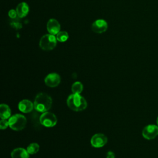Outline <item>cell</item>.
Masks as SVG:
<instances>
[{"label": "cell", "instance_id": "cell-1", "mask_svg": "<svg viewBox=\"0 0 158 158\" xmlns=\"http://www.w3.org/2000/svg\"><path fill=\"white\" fill-rule=\"evenodd\" d=\"M52 101L48 94L44 93H38L34 101V108L39 112H47L52 106Z\"/></svg>", "mask_w": 158, "mask_h": 158}, {"label": "cell", "instance_id": "cell-2", "mask_svg": "<svg viewBox=\"0 0 158 158\" xmlns=\"http://www.w3.org/2000/svg\"><path fill=\"white\" fill-rule=\"evenodd\" d=\"M67 104L71 110L75 112L82 111L87 107L86 99L80 94L75 93L69 96L67 99Z\"/></svg>", "mask_w": 158, "mask_h": 158}, {"label": "cell", "instance_id": "cell-3", "mask_svg": "<svg viewBox=\"0 0 158 158\" xmlns=\"http://www.w3.org/2000/svg\"><path fill=\"white\" fill-rule=\"evenodd\" d=\"M8 122L9 127L12 130L15 131H20L25 127L27 124V118L24 115L17 114L11 116L9 118Z\"/></svg>", "mask_w": 158, "mask_h": 158}, {"label": "cell", "instance_id": "cell-4", "mask_svg": "<svg viewBox=\"0 0 158 158\" xmlns=\"http://www.w3.org/2000/svg\"><path fill=\"white\" fill-rule=\"evenodd\" d=\"M57 44V38L54 35L46 34L43 35L40 41L39 46L43 50L49 51L53 49Z\"/></svg>", "mask_w": 158, "mask_h": 158}, {"label": "cell", "instance_id": "cell-5", "mask_svg": "<svg viewBox=\"0 0 158 158\" xmlns=\"http://www.w3.org/2000/svg\"><path fill=\"white\" fill-rule=\"evenodd\" d=\"M57 117L56 115L50 112H43L40 117V123L46 127H53L57 123Z\"/></svg>", "mask_w": 158, "mask_h": 158}, {"label": "cell", "instance_id": "cell-6", "mask_svg": "<svg viewBox=\"0 0 158 158\" xmlns=\"http://www.w3.org/2000/svg\"><path fill=\"white\" fill-rule=\"evenodd\" d=\"M143 136L146 139H153L158 136V125L149 124L146 125L142 131Z\"/></svg>", "mask_w": 158, "mask_h": 158}, {"label": "cell", "instance_id": "cell-7", "mask_svg": "<svg viewBox=\"0 0 158 158\" xmlns=\"http://www.w3.org/2000/svg\"><path fill=\"white\" fill-rule=\"evenodd\" d=\"M107 142V138L102 133H96L91 138V144L93 147L99 148L103 147Z\"/></svg>", "mask_w": 158, "mask_h": 158}, {"label": "cell", "instance_id": "cell-8", "mask_svg": "<svg viewBox=\"0 0 158 158\" xmlns=\"http://www.w3.org/2000/svg\"><path fill=\"white\" fill-rule=\"evenodd\" d=\"M60 82V77L57 73H51L44 78L46 85L49 87L54 88L57 86Z\"/></svg>", "mask_w": 158, "mask_h": 158}, {"label": "cell", "instance_id": "cell-9", "mask_svg": "<svg viewBox=\"0 0 158 158\" xmlns=\"http://www.w3.org/2000/svg\"><path fill=\"white\" fill-rule=\"evenodd\" d=\"M107 23L104 19H98L94 21L91 25L92 30L96 33H102L105 32L107 30Z\"/></svg>", "mask_w": 158, "mask_h": 158}, {"label": "cell", "instance_id": "cell-10", "mask_svg": "<svg viewBox=\"0 0 158 158\" xmlns=\"http://www.w3.org/2000/svg\"><path fill=\"white\" fill-rule=\"evenodd\" d=\"M60 25L57 20L54 19H51L49 20L47 23V30L49 34L54 35H57L60 31Z\"/></svg>", "mask_w": 158, "mask_h": 158}, {"label": "cell", "instance_id": "cell-11", "mask_svg": "<svg viewBox=\"0 0 158 158\" xmlns=\"http://www.w3.org/2000/svg\"><path fill=\"white\" fill-rule=\"evenodd\" d=\"M18 108L22 112L28 113L33 110L34 104L28 99H23L19 102Z\"/></svg>", "mask_w": 158, "mask_h": 158}, {"label": "cell", "instance_id": "cell-12", "mask_svg": "<svg viewBox=\"0 0 158 158\" xmlns=\"http://www.w3.org/2000/svg\"><path fill=\"white\" fill-rule=\"evenodd\" d=\"M12 158H29L30 154L27 149L22 148H18L11 152Z\"/></svg>", "mask_w": 158, "mask_h": 158}, {"label": "cell", "instance_id": "cell-13", "mask_svg": "<svg viewBox=\"0 0 158 158\" xmlns=\"http://www.w3.org/2000/svg\"><path fill=\"white\" fill-rule=\"evenodd\" d=\"M16 12L19 17L23 18L28 14L29 12V6L26 2H21L17 5Z\"/></svg>", "mask_w": 158, "mask_h": 158}, {"label": "cell", "instance_id": "cell-14", "mask_svg": "<svg viewBox=\"0 0 158 158\" xmlns=\"http://www.w3.org/2000/svg\"><path fill=\"white\" fill-rule=\"evenodd\" d=\"M11 115L10 107L6 104H1L0 106V117L1 119L9 118Z\"/></svg>", "mask_w": 158, "mask_h": 158}, {"label": "cell", "instance_id": "cell-15", "mask_svg": "<svg viewBox=\"0 0 158 158\" xmlns=\"http://www.w3.org/2000/svg\"><path fill=\"white\" fill-rule=\"evenodd\" d=\"M83 89V84L80 81H76L72 85V93L80 94Z\"/></svg>", "mask_w": 158, "mask_h": 158}, {"label": "cell", "instance_id": "cell-16", "mask_svg": "<svg viewBox=\"0 0 158 158\" xmlns=\"http://www.w3.org/2000/svg\"><path fill=\"white\" fill-rule=\"evenodd\" d=\"M39 149H40V146L36 143H32L30 144L27 148V150L30 154H35L37 153Z\"/></svg>", "mask_w": 158, "mask_h": 158}, {"label": "cell", "instance_id": "cell-17", "mask_svg": "<svg viewBox=\"0 0 158 158\" xmlns=\"http://www.w3.org/2000/svg\"><path fill=\"white\" fill-rule=\"evenodd\" d=\"M57 40L60 42H65L69 38V34L65 31H59L56 35Z\"/></svg>", "mask_w": 158, "mask_h": 158}, {"label": "cell", "instance_id": "cell-18", "mask_svg": "<svg viewBox=\"0 0 158 158\" xmlns=\"http://www.w3.org/2000/svg\"><path fill=\"white\" fill-rule=\"evenodd\" d=\"M9 127V122L6 119H1L0 121V128L4 130Z\"/></svg>", "mask_w": 158, "mask_h": 158}, {"label": "cell", "instance_id": "cell-19", "mask_svg": "<svg viewBox=\"0 0 158 158\" xmlns=\"http://www.w3.org/2000/svg\"><path fill=\"white\" fill-rule=\"evenodd\" d=\"M17 15V12L16 10H14V9H11L9 11V16L12 18V19H14L15 17H16V16Z\"/></svg>", "mask_w": 158, "mask_h": 158}, {"label": "cell", "instance_id": "cell-20", "mask_svg": "<svg viewBox=\"0 0 158 158\" xmlns=\"http://www.w3.org/2000/svg\"><path fill=\"white\" fill-rule=\"evenodd\" d=\"M106 158H115V154L111 151H109L106 154Z\"/></svg>", "mask_w": 158, "mask_h": 158}, {"label": "cell", "instance_id": "cell-21", "mask_svg": "<svg viewBox=\"0 0 158 158\" xmlns=\"http://www.w3.org/2000/svg\"><path fill=\"white\" fill-rule=\"evenodd\" d=\"M156 123H157V125H158V117H157V120H156Z\"/></svg>", "mask_w": 158, "mask_h": 158}]
</instances>
